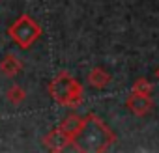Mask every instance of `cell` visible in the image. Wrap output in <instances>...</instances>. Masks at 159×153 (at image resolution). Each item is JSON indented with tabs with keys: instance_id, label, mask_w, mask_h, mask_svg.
Returning <instances> with one entry per match:
<instances>
[{
	"instance_id": "277c9868",
	"label": "cell",
	"mask_w": 159,
	"mask_h": 153,
	"mask_svg": "<svg viewBox=\"0 0 159 153\" xmlns=\"http://www.w3.org/2000/svg\"><path fill=\"white\" fill-rule=\"evenodd\" d=\"M125 107L131 114L142 118L146 114H150L153 110V101L150 95H142V94H137V92H131L125 99Z\"/></svg>"
},
{
	"instance_id": "9c48e42d",
	"label": "cell",
	"mask_w": 159,
	"mask_h": 153,
	"mask_svg": "<svg viewBox=\"0 0 159 153\" xmlns=\"http://www.w3.org/2000/svg\"><path fill=\"white\" fill-rule=\"evenodd\" d=\"M6 99L11 103V105H15V107H19L25 99H26V92L19 86V84H13L8 92H6Z\"/></svg>"
},
{
	"instance_id": "3957f363",
	"label": "cell",
	"mask_w": 159,
	"mask_h": 153,
	"mask_svg": "<svg viewBox=\"0 0 159 153\" xmlns=\"http://www.w3.org/2000/svg\"><path fill=\"white\" fill-rule=\"evenodd\" d=\"M8 36L17 47L26 50L41 37V26L34 17H30L28 13H23L17 21H13L8 26Z\"/></svg>"
},
{
	"instance_id": "ba28073f",
	"label": "cell",
	"mask_w": 159,
	"mask_h": 153,
	"mask_svg": "<svg viewBox=\"0 0 159 153\" xmlns=\"http://www.w3.org/2000/svg\"><path fill=\"white\" fill-rule=\"evenodd\" d=\"M83 121H84V118H81V116H77V114H69L67 118H64V121L60 123V129L73 140L75 136H77V133L81 131V127H83Z\"/></svg>"
},
{
	"instance_id": "8992f818",
	"label": "cell",
	"mask_w": 159,
	"mask_h": 153,
	"mask_svg": "<svg viewBox=\"0 0 159 153\" xmlns=\"http://www.w3.org/2000/svg\"><path fill=\"white\" fill-rule=\"evenodd\" d=\"M23 69V62L13 54V52H8L2 60H0V73H2L4 76H10V79H13V76H17Z\"/></svg>"
},
{
	"instance_id": "52a82bcc",
	"label": "cell",
	"mask_w": 159,
	"mask_h": 153,
	"mask_svg": "<svg viewBox=\"0 0 159 153\" xmlns=\"http://www.w3.org/2000/svg\"><path fill=\"white\" fill-rule=\"evenodd\" d=\"M86 81H88L90 86H94V88H98V90H103L105 86L111 84V75H109L101 65H96L94 69H90Z\"/></svg>"
},
{
	"instance_id": "7a4b0ae2",
	"label": "cell",
	"mask_w": 159,
	"mask_h": 153,
	"mask_svg": "<svg viewBox=\"0 0 159 153\" xmlns=\"http://www.w3.org/2000/svg\"><path fill=\"white\" fill-rule=\"evenodd\" d=\"M49 95L62 107L79 108L84 101V90L73 75L67 71H60L47 86Z\"/></svg>"
},
{
	"instance_id": "6da1fadb",
	"label": "cell",
	"mask_w": 159,
	"mask_h": 153,
	"mask_svg": "<svg viewBox=\"0 0 159 153\" xmlns=\"http://www.w3.org/2000/svg\"><path fill=\"white\" fill-rule=\"evenodd\" d=\"M114 142L116 134L109 129V125L96 114H88L84 116L81 131L71 140V147L83 153H101L107 151Z\"/></svg>"
},
{
	"instance_id": "30bf717a",
	"label": "cell",
	"mask_w": 159,
	"mask_h": 153,
	"mask_svg": "<svg viewBox=\"0 0 159 153\" xmlns=\"http://www.w3.org/2000/svg\"><path fill=\"white\" fill-rule=\"evenodd\" d=\"M133 92L142 94V95H152V92H153V84H152L150 81H146V79H137L135 84H133Z\"/></svg>"
},
{
	"instance_id": "8fae6325",
	"label": "cell",
	"mask_w": 159,
	"mask_h": 153,
	"mask_svg": "<svg viewBox=\"0 0 159 153\" xmlns=\"http://www.w3.org/2000/svg\"><path fill=\"white\" fill-rule=\"evenodd\" d=\"M155 76H157V79H159V67H157V71H155Z\"/></svg>"
},
{
	"instance_id": "5b68a950",
	"label": "cell",
	"mask_w": 159,
	"mask_h": 153,
	"mask_svg": "<svg viewBox=\"0 0 159 153\" xmlns=\"http://www.w3.org/2000/svg\"><path fill=\"white\" fill-rule=\"evenodd\" d=\"M41 142H43V146H45L49 151H64L66 147L71 146V138H69L60 127H56V129H52L51 133H47Z\"/></svg>"
}]
</instances>
